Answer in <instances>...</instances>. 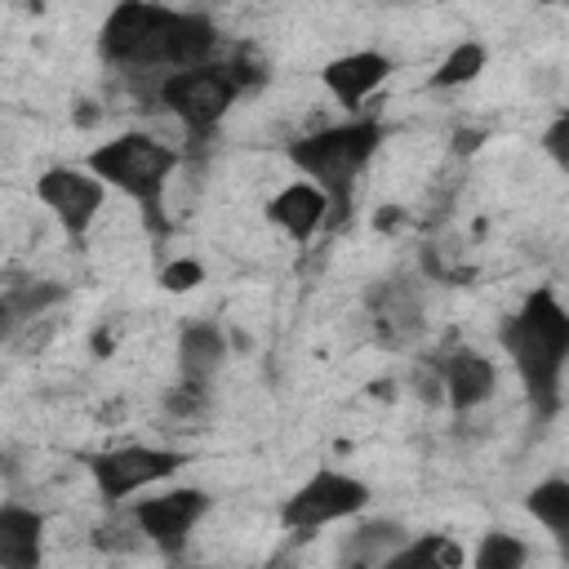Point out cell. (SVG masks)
Here are the masks:
<instances>
[{
  "label": "cell",
  "instance_id": "1",
  "mask_svg": "<svg viewBox=\"0 0 569 569\" xmlns=\"http://www.w3.org/2000/svg\"><path fill=\"white\" fill-rule=\"evenodd\" d=\"M502 351L511 356L538 422H547L560 409V378H565V356H569V311L551 289H533L525 307L502 325L498 333Z\"/></svg>",
  "mask_w": 569,
  "mask_h": 569
},
{
  "label": "cell",
  "instance_id": "2",
  "mask_svg": "<svg viewBox=\"0 0 569 569\" xmlns=\"http://www.w3.org/2000/svg\"><path fill=\"white\" fill-rule=\"evenodd\" d=\"M387 129L373 116H351L342 124L316 129L307 138H293L284 147L289 164L302 169V178H311V187L329 200V218L325 222H342L351 213V196H356V178L365 173V164L373 160V151L382 147Z\"/></svg>",
  "mask_w": 569,
  "mask_h": 569
},
{
  "label": "cell",
  "instance_id": "3",
  "mask_svg": "<svg viewBox=\"0 0 569 569\" xmlns=\"http://www.w3.org/2000/svg\"><path fill=\"white\" fill-rule=\"evenodd\" d=\"M84 169H89L102 187L124 191V196L142 209V218H147V227H151L156 236L169 231V218H164V187H169V173L178 169V151H173V147H164V142L151 138V133H120V138L93 147L89 160H84Z\"/></svg>",
  "mask_w": 569,
  "mask_h": 569
},
{
  "label": "cell",
  "instance_id": "4",
  "mask_svg": "<svg viewBox=\"0 0 569 569\" xmlns=\"http://www.w3.org/2000/svg\"><path fill=\"white\" fill-rule=\"evenodd\" d=\"M151 93L164 111H173L182 120L191 147H204L244 89H240V80L227 62H204V67H191V71H169L164 80H156Z\"/></svg>",
  "mask_w": 569,
  "mask_h": 569
},
{
  "label": "cell",
  "instance_id": "5",
  "mask_svg": "<svg viewBox=\"0 0 569 569\" xmlns=\"http://www.w3.org/2000/svg\"><path fill=\"white\" fill-rule=\"evenodd\" d=\"M173 13L164 4H142V0H124L107 13L102 31H98V53L102 62L120 67V71H160V80L169 76L164 53H169V31H173Z\"/></svg>",
  "mask_w": 569,
  "mask_h": 569
},
{
  "label": "cell",
  "instance_id": "6",
  "mask_svg": "<svg viewBox=\"0 0 569 569\" xmlns=\"http://www.w3.org/2000/svg\"><path fill=\"white\" fill-rule=\"evenodd\" d=\"M369 502V485L356 480V476H342V471H316L307 485H298L284 507H280V525L298 529V533H311V529H325L333 520H347L356 516L360 507Z\"/></svg>",
  "mask_w": 569,
  "mask_h": 569
},
{
  "label": "cell",
  "instance_id": "7",
  "mask_svg": "<svg viewBox=\"0 0 569 569\" xmlns=\"http://www.w3.org/2000/svg\"><path fill=\"white\" fill-rule=\"evenodd\" d=\"M178 467H182V453L160 449V445H124V449H107V453L89 458V476L107 502H120V498L173 476Z\"/></svg>",
  "mask_w": 569,
  "mask_h": 569
},
{
  "label": "cell",
  "instance_id": "8",
  "mask_svg": "<svg viewBox=\"0 0 569 569\" xmlns=\"http://www.w3.org/2000/svg\"><path fill=\"white\" fill-rule=\"evenodd\" d=\"M36 200L67 227V236L80 244L84 231L93 227L102 200H107V187L89 173V169H76V164H49L40 178H36Z\"/></svg>",
  "mask_w": 569,
  "mask_h": 569
},
{
  "label": "cell",
  "instance_id": "9",
  "mask_svg": "<svg viewBox=\"0 0 569 569\" xmlns=\"http://www.w3.org/2000/svg\"><path fill=\"white\" fill-rule=\"evenodd\" d=\"M209 502H213V498H209L204 489H196V485H178V489H169V493L142 498V502L133 507V525H138V533H142L156 551L173 556V551L187 547V533L204 520Z\"/></svg>",
  "mask_w": 569,
  "mask_h": 569
},
{
  "label": "cell",
  "instance_id": "10",
  "mask_svg": "<svg viewBox=\"0 0 569 569\" xmlns=\"http://www.w3.org/2000/svg\"><path fill=\"white\" fill-rule=\"evenodd\" d=\"M369 320L382 347H405L422 333V284L409 276H387L369 289Z\"/></svg>",
  "mask_w": 569,
  "mask_h": 569
},
{
  "label": "cell",
  "instance_id": "11",
  "mask_svg": "<svg viewBox=\"0 0 569 569\" xmlns=\"http://www.w3.org/2000/svg\"><path fill=\"white\" fill-rule=\"evenodd\" d=\"M391 76V58L378 53V49H356V53H342V58H329L320 67V84L338 98V107H347L351 116L365 107V98Z\"/></svg>",
  "mask_w": 569,
  "mask_h": 569
},
{
  "label": "cell",
  "instance_id": "12",
  "mask_svg": "<svg viewBox=\"0 0 569 569\" xmlns=\"http://www.w3.org/2000/svg\"><path fill=\"white\" fill-rule=\"evenodd\" d=\"M44 565V516L36 507H0V569Z\"/></svg>",
  "mask_w": 569,
  "mask_h": 569
},
{
  "label": "cell",
  "instance_id": "13",
  "mask_svg": "<svg viewBox=\"0 0 569 569\" xmlns=\"http://www.w3.org/2000/svg\"><path fill=\"white\" fill-rule=\"evenodd\" d=\"M440 378H445L449 405H453L458 413L480 409V405L493 396V387H498V369H493V360L480 356V351H471V347H458V351L445 360Z\"/></svg>",
  "mask_w": 569,
  "mask_h": 569
},
{
  "label": "cell",
  "instance_id": "14",
  "mask_svg": "<svg viewBox=\"0 0 569 569\" xmlns=\"http://www.w3.org/2000/svg\"><path fill=\"white\" fill-rule=\"evenodd\" d=\"M325 218H329V200L311 182H289L267 204V222L280 227L284 236H293V240H311L325 227Z\"/></svg>",
  "mask_w": 569,
  "mask_h": 569
},
{
  "label": "cell",
  "instance_id": "15",
  "mask_svg": "<svg viewBox=\"0 0 569 569\" xmlns=\"http://www.w3.org/2000/svg\"><path fill=\"white\" fill-rule=\"evenodd\" d=\"M227 360V338L218 325L209 320H191L182 325L178 333V378H191V382H209Z\"/></svg>",
  "mask_w": 569,
  "mask_h": 569
},
{
  "label": "cell",
  "instance_id": "16",
  "mask_svg": "<svg viewBox=\"0 0 569 569\" xmlns=\"http://www.w3.org/2000/svg\"><path fill=\"white\" fill-rule=\"evenodd\" d=\"M378 569H462V547L445 533H427L413 542H400L391 556L378 560Z\"/></svg>",
  "mask_w": 569,
  "mask_h": 569
},
{
  "label": "cell",
  "instance_id": "17",
  "mask_svg": "<svg viewBox=\"0 0 569 569\" xmlns=\"http://www.w3.org/2000/svg\"><path fill=\"white\" fill-rule=\"evenodd\" d=\"M525 507H529V516H533L538 525H547L556 538L569 533V480L551 476V480L533 485L529 498H525Z\"/></svg>",
  "mask_w": 569,
  "mask_h": 569
},
{
  "label": "cell",
  "instance_id": "18",
  "mask_svg": "<svg viewBox=\"0 0 569 569\" xmlns=\"http://www.w3.org/2000/svg\"><path fill=\"white\" fill-rule=\"evenodd\" d=\"M0 293L9 298V311H13V320L22 325V320H36V316H44L49 307H58L71 289L58 284V280H22V284H9V289H0Z\"/></svg>",
  "mask_w": 569,
  "mask_h": 569
},
{
  "label": "cell",
  "instance_id": "19",
  "mask_svg": "<svg viewBox=\"0 0 569 569\" xmlns=\"http://www.w3.org/2000/svg\"><path fill=\"white\" fill-rule=\"evenodd\" d=\"M400 525H391V520H373V525H365L351 542H347V551H342V560H351L356 556V565H342V569H378V560L382 556H391V547H400Z\"/></svg>",
  "mask_w": 569,
  "mask_h": 569
},
{
  "label": "cell",
  "instance_id": "20",
  "mask_svg": "<svg viewBox=\"0 0 569 569\" xmlns=\"http://www.w3.org/2000/svg\"><path fill=\"white\" fill-rule=\"evenodd\" d=\"M485 44H476V40H462V44H453L449 49V58L431 71V89H458V84H471L480 71H485Z\"/></svg>",
  "mask_w": 569,
  "mask_h": 569
},
{
  "label": "cell",
  "instance_id": "21",
  "mask_svg": "<svg viewBox=\"0 0 569 569\" xmlns=\"http://www.w3.org/2000/svg\"><path fill=\"white\" fill-rule=\"evenodd\" d=\"M525 560H529V547L516 533L493 529V533L480 538V547L471 556V569H525Z\"/></svg>",
  "mask_w": 569,
  "mask_h": 569
},
{
  "label": "cell",
  "instance_id": "22",
  "mask_svg": "<svg viewBox=\"0 0 569 569\" xmlns=\"http://www.w3.org/2000/svg\"><path fill=\"white\" fill-rule=\"evenodd\" d=\"M209 409V382H191V378H178L169 391H164V413L187 422V418H200Z\"/></svg>",
  "mask_w": 569,
  "mask_h": 569
},
{
  "label": "cell",
  "instance_id": "23",
  "mask_svg": "<svg viewBox=\"0 0 569 569\" xmlns=\"http://www.w3.org/2000/svg\"><path fill=\"white\" fill-rule=\"evenodd\" d=\"M204 280V267L196 262V258H178V262H169L164 271H160V284L169 289V293H187V289H196Z\"/></svg>",
  "mask_w": 569,
  "mask_h": 569
},
{
  "label": "cell",
  "instance_id": "24",
  "mask_svg": "<svg viewBox=\"0 0 569 569\" xmlns=\"http://www.w3.org/2000/svg\"><path fill=\"white\" fill-rule=\"evenodd\" d=\"M542 147L560 169H569V116H556V124L542 133Z\"/></svg>",
  "mask_w": 569,
  "mask_h": 569
},
{
  "label": "cell",
  "instance_id": "25",
  "mask_svg": "<svg viewBox=\"0 0 569 569\" xmlns=\"http://www.w3.org/2000/svg\"><path fill=\"white\" fill-rule=\"evenodd\" d=\"M111 351H116V333H111L107 325H102V329H93V356H98V360H107Z\"/></svg>",
  "mask_w": 569,
  "mask_h": 569
},
{
  "label": "cell",
  "instance_id": "26",
  "mask_svg": "<svg viewBox=\"0 0 569 569\" xmlns=\"http://www.w3.org/2000/svg\"><path fill=\"white\" fill-rule=\"evenodd\" d=\"M13 325H18V320H13V311H9V298L0 293V342L13 333Z\"/></svg>",
  "mask_w": 569,
  "mask_h": 569
},
{
  "label": "cell",
  "instance_id": "27",
  "mask_svg": "<svg viewBox=\"0 0 569 569\" xmlns=\"http://www.w3.org/2000/svg\"><path fill=\"white\" fill-rule=\"evenodd\" d=\"M391 222H400V209H382V213H378V222H373V227H391Z\"/></svg>",
  "mask_w": 569,
  "mask_h": 569
}]
</instances>
